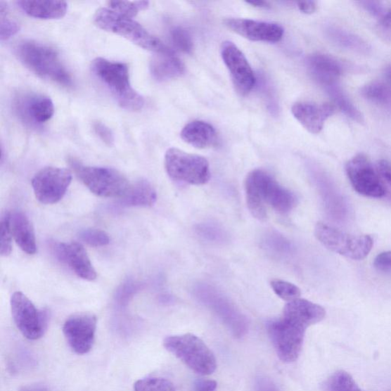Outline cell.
Segmentation results:
<instances>
[{
    "label": "cell",
    "instance_id": "6da1fadb",
    "mask_svg": "<svg viewBox=\"0 0 391 391\" xmlns=\"http://www.w3.org/2000/svg\"><path fill=\"white\" fill-rule=\"evenodd\" d=\"M245 190L248 210L259 220H264L268 217V206L282 214L296 206V196L283 188L269 174L259 169L248 174Z\"/></svg>",
    "mask_w": 391,
    "mask_h": 391
},
{
    "label": "cell",
    "instance_id": "7a4b0ae2",
    "mask_svg": "<svg viewBox=\"0 0 391 391\" xmlns=\"http://www.w3.org/2000/svg\"><path fill=\"white\" fill-rule=\"evenodd\" d=\"M91 70L122 109L139 112L144 108V98L132 88L126 64L98 58L93 60Z\"/></svg>",
    "mask_w": 391,
    "mask_h": 391
},
{
    "label": "cell",
    "instance_id": "3957f363",
    "mask_svg": "<svg viewBox=\"0 0 391 391\" xmlns=\"http://www.w3.org/2000/svg\"><path fill=\"white\" fill-rule=\"evenodd\" d=\"M15 53L22 63L35 75L64 86H72V77L57 51L46 44L23 41L16 46Z\"/></svg>",
    "mask_w": 391,
    "mask_h": 391
},
{
    "label": "cell",
    "instance_id": "277c9868",
    "mask_svg": "<svg viewBox=\"0 0 391 391\" xmlns=\"http://www.w3.org/2000/svg\"><path fill=\"white\" fill-rule=\"evenodd\" d=\"M94 20L100 29L120 35L140 48L155 53L172 51L132 18L122 15L108 7L99 8Z\"/></svg>",
    "mask_w": 391,
    "mask_h": 391
},
{
    "label": "cell",
    "instance_id": "5b68a950",
    "mask_svg": "<svg viewBox=\"0 0 391 391\" xmlns=\"http://www.w3.org/2000/svg\"><path fill=\"white\" fill-rule=\"evenodd\" d=\"M163 344L169 352L197 374L210 376L217 369L214 354L197 335H171L165 338Z\"/></svg>",
    "mask_w": 391,
    "mask_h": 391
},
{
    "label": "cell",
    "instance_id": "8992f818",
    "mask_svg": "<svg viewBox=\"0 0 391 391\" xmlns=\"http://www.w3.org/2000/svg\"><path fill=\"white\" fill-rule=\"evenodd\" d=\"M70 164L78 179L99 197L121 198L130 185L127 177L115 169L85 166L74 159Z\"/></svg>",
    "mask_w": 391,
    "mask_h": 391
},
{
    "label": "cell",
    "instance_id": "52a82bcc",
    "mask_svg": "<svg viewBox=\"0 0 391 391\" xmlns=\"http://www.w3.org/2000/svg\"><path fill=\"white\" fill-rule=\"evenodd\" d=\"M315 236L327 250L357 261L366 259L374 245L369 235H350L321 222L316 225Z\"/></svg>",
    "mask_w": 391,
    "mask_h": 391
},
{
    "label": "cell",
    "instance_id": "ba28073f",
    "mask_svg": "<svg viewBox=\"0 0 391 391\" xmlns=\"http://www.w3.org/2000/svg\"><path fill=\"white\" fill-rule=\"evenodd\" d=\"M165 166L168 176L176 181L203 185L210 179L207 160L200 155L186 153L180 149L172 148L167 150Z\"/></svg>",
    "mask_w": 391,
    "mask_h": 391
},
{
    "label": "cell",
    "instance_id": "9c48e42d",
    "mask_svg": "<svg viewBox=\"0 0 391 391\" xmlns=\"http://www.w3.org/2000/svg\"><path fill=\"white\" fill-rule=\"evenodd\" d=\"M11 310L17 328L26 339L39 340L46 331L48 311L38 309L24 293H13L11 297Z\"/></svg>",
    "mask_w": 391,
    "mask_h": 391
},
{
    "label": "cell",
    "instance_id": "30bf717a",
    "mask_svg": "<svg viewBox=\"0 0 391 391\" xmlns=\"http://www.w3.org/2000/svg\"><path fill=\"white\" fill-rule=\"evenodd\" d=\"M306 328L282 317L268 325V332L279 359L287 363L297 361L303 347Z\"/></svg>",
    "mask_w": 391,
    "mask_h": 391
},
{
    "label": "cell",
    "instance_id": "8fae6325",
    "mask_svg": "<svg viewBox=\"0 0 391 391\" xmlns=\"http://www.w3.org/2000/svg\"><path fill=\"white\" fill-rule=\"evenodd\" d=\"M345 170L355 191L372 198L385 195V184L367 155L359 154L353 157L346 165Z\"/></svg>",
    "mask_w": 391,
    "mask_h": 391
},
{
    "label": "cell",
    "instance_id": "7c38bea8",
    "mask_svg": "<svg viewBox=\"0 0 391 391\" xmlns=\"http://www.w3.org/2000/svg\"><path fill=\"white\" fill-rule=\"evenodd\" d=\"M71 181L72 174L68 169L44 167L32 181L35 198L43 204H55L65 197Z\"/></svg>",
    "mask_w": 391,
    "mask_h": 391
},
{
    "label": "cell",
    "instance_id": "4fadbf2b",
    "mask_svg": "<svg viewBox=\"0 0 391 391\" xmlns=\"http://www.w3.org/2000/svg\"><path fill=\"white\" fill-rule=\"evenodd\" d=\"M97 319L91 313H79L70 316L63 326V333L70 347L78 354L90 352L95 341Z\"/></svg>",
    "mask_w": 391,
    "mask_h": 391
},
{
    "label": "cell",
    "instance_id": "5bb4252c",
    "mask_svg": "<svg viewBox=\"0 0 391 391\" xmlns=\"http://www.w3.org/2000/svg\"><path fill=\"white\" fill-rule=\"evenodd\" d=\"M221 55L236 91L241 95L250 94L255 85L256 78L243 51L233 42L225 41L222 46Z\"/></svg>",
    "mask_w": 391,
    "mask_h": 391
},
{
    "label": "cell",
    "instance_id": "9a60e30c",
    "mask_svg": "<svg viewBox=\"0 0 391 391\" xmlns=\"http://www.w3.org/2000/svg\"><path fill=\"white\" fill-rule=\"evenodd\" d=\"M14 109L25 125L38 127L51 119L54 103L49 97L32 94H20L14 99Z\"/></svg>",
    "mask_w": 391,
    "mask_h": 391
},
{
    "label": "cell",
    "instance_id": "2e32d148",
    "mask_svg": "<svg viewBox=\"0 0 391 391\" xmlns=\"http://www.w3.org/2000/svg\"><path fill=\"white\" fill-rule=\"evenodd\" d=\"M52 248L57 259L67 264L79 278L90 281L96 278V272L82 244L55 243Z\"/></svg>",
    "mask_w": 391,
    "mask_h": 391
},
{
    "label": "cell",
    "instance_id": "e0dca14e",
    "mask_svg": "<svg viewBox=\"0 0 391 391\" xmlns=\"http://www.w3.org/2000/svg\"><path fill=\"white\" fill-rule=\"evenodd\" d=\"M224 23L230 30L251 41L278 42L283 35L281 26L275 23L233 18L226 20Z\"/></svg>",
    "mask_w": 391,
    "mask_h": 391
},
{
    "label": "cell",
    "instance_id": "ac0fdd59",
    "mask_svg": "<svg viewBox=\"0 0 391 391\" xmlns=\"http://www.w3.org/2000/svg\"><path fill=\"white\" fill-rule=\"evenodd\" d=\"M293 117L312 134H318L324 127L325 122L332 117L335 106L331 103L299 102L292 106Z\"/></svg>",
    "mask_w": 391,
    "mask_h": 391
},
{
    "label": "cell",
    "instance_id": "d6986e66",
    "mask_svg": "<svg viewBox=\"0 0 391 391\" xmlns=\"http://www.w3.org/2000/svg\"><path fill=\"white\" fill-rule=\"evenodd\" d=\"M326 316L325 309L305 299L297 298L284 307L282 318L300 326L307 328L321 322Z\"/></svg>",
    "mask_w": 391,
    "mask_h": 391
},
{
    "label": "cell",
    "instance_id": "ffe728a7",
    "mask_svg": "<svg viewBox=\"0 0 391 391\" xmlns=\"http://www.w3.org/2000/svg\"><path fill=\"white\" fill-rule=\"evenodd\" d=\"M307 66L315 81L326 87L335 85L342 75V67L339 61L321 53L309 56Z\"/></svg>",
    "mask_w": 391,
    "mask_h": 391
},
{
    "label": "cell",
    "instance_id": "44dd1931",
    "mask_svg": "<svg viewBox=\"0 0 391 391\" xmlns=\"http://www.w3.org/2000/svg\"><path fill=\"white\" fill-rule=\"evenodd\" d=\"M149 68L153 78L159 82L179 77L185 72L183 62L173 51L156 53L150 61Z\"/></svg>",
    "mask_w": 391,
    "mask_h": 391
},
{
    "label": "cell",
    "instance_id": "7402d4cb",
    "mask_svg": "<svg viewBox=\"0 0 391 391\" xmlns=\"http://www.w3.org/2000/svg\"><path fill=\"white\" fill-rule=\"evenodd\" d=\"M10 223L13 238L21 250L29 255L37 253V239L27 216L21 211L13 212L10 213Z\"/></svg>",
    "mask_w": 391,
    "mask_h": 391
},
{
    "label": "cell",
    "instance_id": "603a6c76",
    "mask_svg": "<svg viewBox=\"0 0 391 391\" xmlns=\"http://www.w3.org/2000/svg\"><path fill=\"white\" fill-rule=\"evenodd\" d=\"M186 143L198 148H208L217 142V133L210 124L203 121H193L186 125L181 133Z\"/></svg>",
    "mask_w": 391,
    "mask_h": 391
},
{
    "label": "cell",
    "instance_id": "cb8c5ba5",
    "mask_svg": "<svg viewBox=\"0 0 391 391\" xmlns=\"http://www.w3.org/2000/svg\"><path fill=\"white\" fill-rule=\"evenodd\" d=\"M16 4L26 15L40 20L60 19L66 15L68 11V4L64 1L20 0Z\"/></svg>",
    "mask_w": 391,
    "mask_h": 391
},
{
    "label": "cell",
    "instance_id": "d4e9b609",
    "mask_svg": "<svg viewBox=\"0 0 391 391\" xmlns=\"http://www.w3.org/2000/svg\"><path fill=\"white\" fill-rule=\"evenodd\" d=\"M120 199L122 207H148L155 203L157 193L152 184L141 179L130 184L127 192Z\"/></svg>",
    "mask_w": 391,
    "mask_h": 391
},
{
    "label": "cell",
    "instance_id": "484cf974",
    "mask_svg": "<svg viewBox=\"0 0 391 391\" xmlns=\"http://www.w3.org/2000/svg\"><path fill=\"white\" fill-rule=\"evenodd\" d=\"M361 94L364 99L381 108L391 106V87L385 82L369 83L362 87Z\"/></svg>",
    "mask_w": 391,
    "mask_h": 391
},
{
    "label": "cell",
    "instance_id": "4316f807",
    "mask_svg": "<svg viewBox=\"0 0 391 391\" xmlns=\"http://www.w3.org/2000/svg\"><path fill=\"white\" fill-rule=\"evenodd\" d=\"M327 91L332 97L337 108L345 115H347L348 117L359 123L364 122L362 113L351 101L349 96L341 90V88L333 85L327 87Z\"/></svg>",
    "mask_w": 391,
    "mask_h": 391
},
{
    "label": "cell",
    "instance_id": "83f0119b",
    "mask_svg": "<svg viewBox=\"0 0 391 391\" xmlns=\"http://www.w3.org/2000/svg\"><path fill=\"white\" fill-rule=\"evenodd\" d=\"M325 391H366L359 387L348 372L340 371L328 378L324 386ZM391 391V390H387Z\"/></svg>",
    "mask_w": 391,
    "mask_h": 391
},
{
    "label": "cell",
    "instance_id": "f1b7e54d",
    "mask_svg": "<svg viewBox=\"0 0 391 391\" xmlns=\"http://www.w3.org/2000/svg\"><path fill=\"white\" fill-rule=\"evenodd\" d=\"M331 37L342 47L361 52L368 49L366 42L347 31L333 29L331 30Z\"/></svg>",
    "mask_w": 391,
    "mask_h": 391
},
{
    "label": "cell",
    "instance_id": "f546056e",
    "mask_svg": "<svg viewBox=\"0 0 391 391\" xmlns=\"http://www.w3.org/2000/svg\"><path fill=\"white\" fill-rule=\"evenodd\" d=\"M20 30V24L12 19L7 4L0 2V39H10Z\"/></svg>",
    "mask_w": 391,
    "mask_h": 391
},
{
    "label": "cell",
    "instance_id": "4dcf8cb0",
    "mask_svg": "<svg viewBox=\"0 0 391 391\" xmlns=\"http://www.w3.org/2000/svg\"><path fill=\"white\" fill-rule=\"evenodd\" d=\"M110 10L122 15L134 18L139 11H145L149 6L148 1H110L108 3Z\"/></svg>",
    "mask_w": 391,
    "mask_h": 391
},
{
    "label": "cell",
    "instance_id": "1f68e13d",
    "mask_svg": "<svg viewBox=\"0 0 391 391\" xmlns=\"http://www.w3.org/2000/svg\"><path fill=\"white\" fill-rule=\"evenodd\" d=\"M135 391H176L170 380L162 378H148L139 380L134 385Z\"/></svg>",
    "mask_w": 391,
    "mask_h": 391
},
{
    "label": "cell",
    "instance_id": "d6a6232c",
    "mask_svg": "<svg viewBox=\"0 0 391 391\" xmlns=\"http://www.w3.org/2000/svg\"><path fill=\"white\" fill-rule=\"evenodd\" d=\"M271 287L280 298L288 302L300 298L301 295L300 289L295 284L286 281L273 280Z\"/></svg>",
    "mask_w": 391,
    "mask_h": 391
},
{
    "label": "cell",
    "instance_id": "836d02e7",
    "mask_svg": "<svg viewBox=\"0 0 391 391\" xmlns=\"http://www.w3.org/2000/svg\"><path fill=\"white\" fill-rule=\"evenodd\" d=\"M79 239L89 245L103 247L109 245L110 239L109 235L104 231L96 229H86L79 233Z\"/></svg>",
    "mask_w": 391,
    "mask_h": 391
},
{
    "label": "cell",
    "instance_id": "e575fe53",
    "mask_svg": "<svg viewBox=\"0 0 391 391\" xmlns=\"http://www.w3.org/2000/svg\"><path fill=\"white\" fill-rule=\"evenodd\" d=\"M171 38L177 49L191 54L193 49V43L188 31L181 27H174L171 31Z\"/></svg>",
    "mask_w": 391,
    "mask_h": 391
},
{
    "label": "cell",
    "instance_id": "d590c367",
    "mask_svg": "<svg viewBox=\"0 0 391 391\" xmlns=\"http://www.w3.org/2000/svg\"><path fill=\"white\" fill-rule=\"evenodd\" d=\"M1 245H0V253L3 256L10 255L12 252L13 245L12 239L13 235L11 232V223H10V212H6L1 219Z\"/></svg>",
    "mask_w": 391,
    "mask_h": 391
},
{
    "label": "cell",
    "instance_id": "8d00e7d4",
    "mask_svg": "<svg viewBox=\"0 0 391 391\" xmlns=\"http://www.w3.org/2000/svg\"><path fill=\"white\" fill-rule=\"evenodd\" d=\"M212 300H211V303H209L213 307V309L216 310V312L221 316L222 319H226L228 322V325H230L229 316H232L234 318L241 319L238 314H237L235 309L231 306L228 301H226L223 297H219L216 295L213 296Z\"/></svg>",
    "mask_w": 391,
    "mask_h": 391
},
{
    "label": "cell",
    "instance_id": "74e56055",
    "mask_svg": "<svg viewBox=\"0 0 391 391\" xmlns=\"http://www.w3.org/2000/svg\"><path fill=\"white\" fill-rule=\"evenodd\" d=\"M139 288V283L133 280H128L124 282L117 291L115 300L121 305H127L129 299L135 295Z\"/></svg>",
    "mask_w": 391,
    "mask_h": 391
},
{
    "label": "cell",
    "instance_id": "f35d334b",
    "mask_svg": "<svg viewBox=\"0 0 391 391\" xmlns=\"http://www.w3.org/2000/svg\"><path fill=\"white\" fill-rule=\"evenodd\" d=\"M93 128L96 135L102 140L103 143L110 147L114 145L113 133L108 126L101 122H95Z\"/></svg>",
    "mask_w": 391,
    "mask_h": 391
},
{
    "label": "cell",
    "instance_id": "ab89813d",
    "mask_svg": "<svg viewBox=\"0 0 391 391\" xmlns=\"http://www.w3.org/2000/svg\"><path fill=\"white\" fill-rule=\"evenodd\" d=\"M374 267L378 271L391 272V252H384L377 255L374 261Z\"/></svg>",
    "mask_w": 391,
    "mask_h": 391
},
{
    "label": "cell",
    "instance_id": "60d3db41",
    "mask_svg": "<svg viewBox=\"0 0 391 391\" xmlns=\"http://www.w3.org/2000/svg\"><path fill=\"white\" fill-rule=\"evenodd\" d=\"M376 168L382 182L391 186V164L382 159L377 162Z\"/></svg>",
    "mask_w": 391,
    "mask_h": 391
},
{
    "label": "cell",
    "instance_id": "b9f144b4",
    "mask_svg": "<svg viewBox=\"0 0 391 391\" xmlns=\"http://www.w3.org/2000/svg\"><path fill=\"white\" fill-rule=\"evenodd\" d=\"M360 4L363 6L364 10L368 11L372 15L378 18L380 20L387 10V8L385 7L384 4L380 2L364 1Z\"/></svg>",
    "mask_w": 391,
    "mask_h": 391
},
{
    "label": "cell",
    "instance_id": "7bdbcfd3",
    "mask_svg": "<svg viewBox=\"0 0 391 391\" xmlns=\"http://www.w3.org/2000/svg\"><path fill=\"white\" fill-rule=\"evenodd\" d=\"M217 383L212 380H202L198 382L195 391H216Z\"/></svg>",
    "mask_w": 391,
    "mask_h": 391
},
{
    "label": "cell",
    "instance_id": "ee69618b",
    "mask_svg": "<svg viewBox=\"0 0 391 391\" xmlns=\"http://www.w3.org/2000/svg\"><path fill=\"white\" fill-rule=\"evenodd\" d=\"M297 5L300 11L305 14H313L317 10V3L315 1L300 2Z\"/></svg>",
    "mask_w": 391,
    "mask_h": 391
},
{
    "label": "cell",
    "instance_id": "f6af8a7d",
    "mask_svg": "<svg viewBox=\"0 0 391 391\" xmlns=\"http://www.w3.org/2000/svg\"><path fill=\"white\" fill-rule=\"evenodd\" d=\"M380 24L387 30H391V7L388 8L380 20Z\"/></svg>",
    "mask_w": 391,
    "mask_h": 391
},
{
    "label": "cell",
    "instance_id": "bcb514c9",
    "mask_svg": "<svg viewBox=\"0 0 391 391\" xmlns=\"http://www.w3.org/2000/svg\"><path fill=\"white\" fill-rule=\"evenodd\" d=\"M384 76L385 79V83L391 87V64L385 68Z\"/></svg>",
    "mask_w": 391,
    "mask_h": 391
},
{
    "label": "cell",
    "instance_id": "7dc6e473",
    "mask_svg": "<svg viewBox=\"0 0 391 391\" xmlns=\"http://www.w3.org/2000/svg\"><path fill=\"white\" fill-rule=\"evenodd\" d=\"M20 391H47L44 387L37 385V386H27L23 387Z\"/></svg>",
    "mask_w": 391,
    "mask_h": 391
},
{
    "label": "cell",
    "instance_id": "c3c4849f",
    "mask_svg": "<svg viewBox=\"0 0 391 391\" xmlns=\"http://www.w3.org/2000/svg\"><path fill=\"white\" fill-rule=\"evenodd\" d=\"M248 4L252 5V6L257 8H268L269 7V4L265 1H252L247 2Z\"/></svg>",
    "mask_w": 391,
    "mask_h": 391
},
{
    "label": "cell",
    "instance_id": "681fc988",
    "mask_svg": "<svg viewBox=\"0 0 391 391\" xmlns=\"http://www.w3.org/2000/svg\"><path fill=\"white\" fill-rule=\"evenodd\" d=\"M270 391H273V390H270Z\"/></svg>",
    "mask_w": 391,
    "mask_h": 391
}]
</instances>
